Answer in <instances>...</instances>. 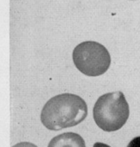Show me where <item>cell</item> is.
I'll return each instance as SVG.
<instances>
[{"label": "cell", "mask_w": 140, "mask_h": 147, "mask_svg": "<svg viewBox=\"0 0 140 147\" xmlns=\"http://www.w3.org/2000/svg\"><path fill=\"white\" fill-rule=\"evenodd\" d=\"M88 115V105L80 96L61 94L51 98L41 113V121L48 130L60 131L81 123Z\"/></svg>", "instance_id": "6da1fadb"}, {"label": "cell", "mask_w": 140, "mask_h": 147, "mask_svg": "<svg viewBox=\"0 0 140 147\" xmlns=\"http://www.w3.org/2000/svg\"><path fill=\"white\" fill-rule=\"evenodd\" d=\"M93 113L96 125L103 131L111 132L125 125L130 115V108L124 94L118 91L101 95Z\"/></svg>", "instance_id": "7a4b0ae2"}, {"label": "cell", "mask_w": 140, "mask_h": 147, "mask_svg": "<svg viewBox=\"0 0 140 147\" xmlns=\"http://www.w3.org/2000/svg\"><path fill=\"white\" fill-rule=\"evenodd\" d=\"M73 61L77 69L88 76H101L111 65V56L106 48L94 41L78 44L73 51Z\"/></svg>", "instance_id": "3957f363"}, {"label": "cell", "mask_w": 140, "mask_h": 147, "mask_svg": "<svg viewBox=\"0 0 140 147\" xmlns=\"http://www.w3.org/2000/svg\"><path fill=\"white\" fill-rule=\"evenodd\" d=\"M48 147H86V143L77 133L65 132L53 138Z\"/></svg>", "instance_id": "277c9868"}, {"label": "cell", "mask_w": 140, "mask_h": 147, "mask_svg": "<svg viewBox=\"0 0 140 147\" xmlns=\"http://www.w3.org/2000/svg\"><path fill=\"white\" fill-rule=\"evenodd\" d=\"M127 147H140V136L136 137L128 144Z\"/></svg>", "instance_id": "5b68a950"}, {"label": "cell", "mask_w": 140, "mask_h": 147, "mask_svg": "<svg viewBox=\"0 0 140 147\" xmlns=\"http://www.w3.org/2000/svg\"><path fill=\"white\" fill-rule=\"evenodd\" d=\"M12 147H37V146L30 142H21V143H18V144L13 145Z\"/></svg>", "instance_id": "8992f818"}, {"label": "cell", "mask_w": 140, "mask_h": 147, "mask_svg": "<svg viewBox=\"0 0 140 147\" xmlns=\"http://www.w3.org/2000/svg\"><path fill=\"white\" fill-rule=\"evenodd\" d=\"M93 147H111V146H109L108 144H104V143L97 142V143H95V144H94V146H93Z\"/></svg>", "instance_id": "52a82bcc"}]
</instances>
